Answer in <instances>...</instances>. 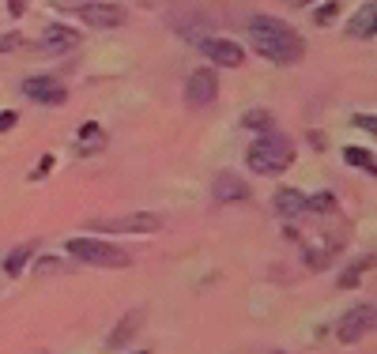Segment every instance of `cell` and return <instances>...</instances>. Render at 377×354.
Wrapping results in <instances>:
<instances>
[{"label": "cell", "mask_w": 377, "mask_h": 354, "mask_svg": "<svg viewBox=\"0 0 377 354\" xmlns=\"http://www.w3.org/2000/svg\"><path fill=\"white\" fill-rule=\"evenodd\" d=\"M249 42L272 64H298L306 53V42L298 38V31L275 15H249Z\"/></svg>", "instance_id": "obj_1"}, {"label": "cell", "mask_w": 377, "mask_h": 354, "mask_svg": "<svg viewBox=\"0 0 377 354\" xmlns=\"http://www.w3.org/2000/svg\"><path fill=\"white\" fill-rule=\"evenodd\" d=\"M245 162H249V170L261 174V177L283 174V170L294 162V147H291L287 136L268 132V136H261V139H253V144H249V151H245Z\"/></svg>", "instance_id": "obj_2"}, {"label": "cell", "mask_w": 377, "mask_h": 354, "mask_svg": "<svg viewBox=\"0 0 377 354\" xmlns=\"http://www.w3.org/2000/svg\"><path fill=\"white\" fill-rule=\"evenodd\" d=\"M64 253L84 260V264H98V268H125L128 264V253L109 241H98V238H68Z\"/></svg>", "instance_id": "obj_3"}, {"label": "cell", "mask_w": 377, "mask_h": 354, "mask_svg": "<svg viewBox=\"0 0 377 354\" xmlns=\"http://www.w3.org/2000/svg\"><path fill=\"white\" fill-rule=\"evenodd\" d=\"M197 49L204 53L208 61H215L219 68H238V64H245V49L231 38H215V34H197Z\"/></svg>", "instance_id": "obj_4"}, {"label": "cell", "mask_w": 377, "mask_h": 354, "mask_svg": "<svg viewBox=\"0 0 377 354\" xmlns=\"http://www.w3.org/2000/svg\"><path fill=\"white\" fill-rule=\"evenodd\" d=\"M370 328H374V305H355V309H347L344 316H339L336 339L339 343H358Z\"/></svg>", "instance_id": "obj_5"}, {"label": "cell", "mask_w": 377, "mask_h": 354, "mask_svg": "<svg viewBox=\"0 0 377 354\" xmlns=\"http://www.w3.org/2000/svg\"><path fill=\"white\" fill-rule=\"evenodd\" d=\"M95 230H106V234H155V230L162 226L159 215H147V211H140V215H125V219H102V222H91Z\"/></svg>", "instance_id": "obj_6"}, {"label": "cell", "mask_w": 377, "mask_h": 354, "mask_svg": "<svg viewBox=\"0 0 377 354\" xmlns=\"http://www.w3.org/2000/svg\"><path fill=\"white\" fill-rule=\"evenodd\" d=\"M219 95V76L211 68H197V72H189V79H185V102L189 106H208V102H215Z\"/></svg>", "instance_id": "obj_7"}, {"label": "cell", "mask_w": 377, "mask_h": 354, "mask_svg": "<svg viewBox=\"0 0 377 354\" xmlns=\"http://www.w3.org/2000/svg\"><path fill=\"white\" fill-rule=\"evenodd\" d=\"M72 12L79 15L84 23H91V26H121L125 20H128V12L121 4H102V0H87V4H76Z\"/></svg>", "instance_id": "obj_8"}, {"label": "cell", "mask_w": 377, "mask_h": 354, "mask_svg": "<svg viewBox=\"0 0 377 354\" xmlns=\"http://www.w3.org/2000/svg\"><path fill=\"white\" fill-rule=\"evenodd\" d=\"M23 95L26 98H34V102H42V106H61L64 98V87L53 76H31V79H23Z\"/></svg>", "instance_id": "obj_9"}, {"label": "cell", "mask_w": 377, "mask_h": 354, "mask_svg": "<svg viewBox=\"0 0 377 354\" xmlns=\"http://www.w3.org/2000/svg\"><path fill=\"white\" fill-rule=\"evenodd\" d=\"M211 197L223 200V203L249 200V185H245L238 174H219V177H215V185H211Z\"/></svg>", "instance_id": "obj_10"}, {"label": "cell", "mask_w": 377, "mask_h": 354, "mask_svg": "<svg viewBox=\"0 0 377 354\" xmlns=\"http://www.w3.org/2000/svg\"><path fill=\"white\" fill-rule=\"evenodd\" d=\"M140 324H144V309H132V313H125L121 321H117V328L106 335V351H121L128 339H132L136 332H140Z\"/></svg>", "instance_id": "obj_11"}, {"label": "cell", "mask_w": 377, "mask_h": 354, "mask_svg": "<svg viewBox=\"0 0 377 354\" xmlns=\"http://www.w3.org/2000/svg\"><path fill=\"white\" fill-rule=\"evenodd\" d=\"M79 45V34L72 31V26H49V31L42 34V49L45 53H72Z\"/></svg>", "instance_id": "obj_12"}, {"label": "cell", "mask_w": 377, "mask_h": 354, "mask_svg": "<svg viewBox=\"0 0 377 354\" xmlns=\"http://www.w3.org/2000/svg\"><path fill=\"white\" fill-rule=\"evenodd\" d=\"M306 192L302 189H279L275 192V215L279 219H298L302 211H306Z\"/></svg>", "instance_id": "obj_13"}, {"label": "cell", "mask_w": 377, "mask_h": 354, "mask_svg": "<svg viewBox=\"0 0 377 354\" xmlns=\"http://www.w3.org/2000/svg\"><path fill=\"white\" fill-rule=\"evenodd\" d=\"M347 31H351L355 38H366V42H370L374 34H377V4H362V8H358Z\"/></svg>", "instance_id": "obj_14"}, {"label": "cell", "mask_w": 377, "mask_h": 354, "mask_svg": "<svg viewBox=\"0 0 377 354\" xmlns=\"http://www.w3.org/2000/svg\"><path fill=\"white\" fill-rule=\"evenodd\" d=\"M102 144H106V136H102V125L87 121V125L79 128V155H91V151H98Z\"/></svg>", "instance_id": "obj_15"}, {"label": "cell", "mask_w": 377, "mask_h": 354, "mask_svg": "<svg viewBox=\"0 0 377 354\" xmlns=\"http://www.w3.org/2000/svg\"><path fill=\"white\" fill-rule=\"evenodd\" d=\"M242 128L268 136V132H275V121H272V114H264V109H249V114L242 117Z\"/></svg>", "instance_id": "obj_16"}, {"label": "cell", "mask_w": 377, "mask_h": 354, "mask_svg": "<svg viewBox=\"0 0 377 354\" xmlns=\"http://www.w3.org/2000/svg\"><path fill=\"white\" fill-rule=\"evenodd\" d=\"M374 268V256H358L351 268H347L344 275H339V286H344V291H351V286H358V279H362V272H370Z\"/></svg>", "instance_id": "obj_17"}, {"label": "cell", "mask_w": 377, "mask_h": 354, "mask_svg": "<svg viewBox=\"0 0 377 354\" xmlns=\"http://www.w3.org/2000/svg\"><path fill=\"white\" fill-rule=\"evenodd\" d=\"M31 253H34L31 245H20V249H12V253L4 256V272H8V275H20L23 268H26V260H31Z\"/></svg>", "instance_id": "obj_18"}, {"label": "cell", "mask_w": 377, "mask_h": 354, "mask_svg": "<svg viewBox=\"0 0 377 354\" xmlns=\"http://www.w3.org/2000/svg\"><path fill=\"white\" fill-rule=\"evenodd\" d=\"M344 158L351 166H358V170H370L374 174V155L366 151V147H344Z\"/></svg>", "instance_id": "obj_19"}, {"label": "cell", "mask_w": 377, "mask_h": 354, "mask_svg": "<svg viewBox=\"0 0 377 354\" xmlns=\"http://www.w3.org/2000/svg\"><path fill=\"white\" fill-rule=\"evenodd\" d=\"M336 208V197L332 192H317V197L306 200V211H332Z\"/></svg>", "instance_id": "obj_20"}, {"label": "cell", "mask_w": 377, "mask_h": 354, "mask_svg": "<svg viewBox=\"0 0 377 354\" xmlns=\"http://www.w3.org/2000/svg\"><path fill=\"white\" fill-rule=\"evenodd\" d=\"M61 268H64V260H57V256H38L34 272H38V275H53V272H61Z\"/></svg>", "instance_id": "obj_21"}, {"label": "cell", "mask_w": 377, "mask_h": 354, "mask_svg": "<svg viewBox=\"0 0 377 354\" xmlns=\"http://www.w3.org/2000/svg\"><path fill=\"white\" fill-rule=\"evenodd\" d=\"M336 15H339V4H321L317 8V23H332Z\"/></svg>", "instance_id": "obj_22"}, {"label": "cell", "mask_w": 377, "mask_h": 354, "mask_svg": "<svg viewBox=\"0 0 377 354\" xmlns=\"http://www.w3.org/2000/svg\"><path fill=\"white\" fill-rule=\"evenodd\" d=\"M15 121H20V114H15V109H0V132L15 128Z\"/></svg>", "instance_id": "obj_23"}, {"label": "cell", "mask_w": 377, "mask_h": 354, "mask_svg": "<svg viewBox=\"0 0 377 354\" xmlns=\"http://www.w3.org/2000/svg\"><path fill=\"white\" fill-rule=\"evenodd\" d=\"M49 170H53V155H45V158H42V166H38V170L31 174V181H38V177H45Z\"/></svg>", "instance_id": "obj_24"}, {"label": "cell", "mask_w": 377, "mask_h": 354, "mask_svg": "<svg viewBox=\"0 0 377 354\" xmlns=\"http://www.w3.org/2000/svg\"><path fill=\"white\" fill-rule=\"evenodd\" d=\"M355 125H358V128H370V132H374V128H377V117H374V114H358Z\"/></svg>", "instance_id": "obj_25"}, {"label": "cell", "mask_w": 377, "mask_h": 354, "mask_svg": "<svg viewBox=\"0 0 377 354\" xmlns=\"http://www.w3.org/2000/svg\"><path fill=\"white\" fill-rule=\"evenodd\" d=\"M20 42H23L20 34H8V38H0V53H4V49H15Z\"/></svg>", "instance_id": "obj_26"}, {"label": "cell", "mask_w": 377, "mask_h": 354, "mask_svg": "<svg viewBox=\"0 0 377 354\" xmlns=\"http://www.w3.org/2000/svg\"><path fill=\"white\" fill-rule=\"evenodd\" d=\"M136 354H147V351H136Z\"/></svg>", "instance_id": "obj_27"}]
</instances>
